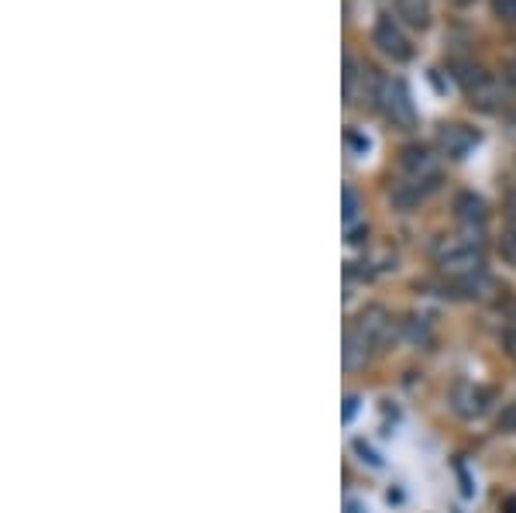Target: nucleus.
Listing matches in <instances>:
<instances>
[{
  "mask_svg": "<svg viewBox=\"0 0 516 513\" xmlns=\"http://www.w3.org/2000/svg\"><path fill=\"white\" fill-rule=\"evenodd\" d=\"M437 183H441V169H437L434 155L424 145H406L400 152V180L393 186V204L410 211L427 193L437 190Z\"/></svg>",
  "mask_w": 516,
  "mask_h": 513,
  "instance_id": "nucleus-1",
  "label": "nucleus"
},
{
  "mask_svg": "<svg viewBox=\"0 0 516 513\" xmlns=\"http://www.w3.org/2000/svg\"><path fill=\"white\" fill-rule=\"evenodd\" d=\"M437 269L448 272L455 279H465V276H479L482 266H486V252H482V242L475 235H448V238H437L434 248Z\"/></svg>",
  "mask_w": 516,
  "mask_h": 513,
  "instance_id": "nucleus-2",
  "label": "nucleus"
},
{
  "mask_svg": "<svg viewBox=\"0 0 516 513\" xmlns=\"http://www.w3.org/2000/svg\"><path fill=\"white\" fill-rule=\"evenodd\" d=\"M375 107L382 111V118H386L393 128L400 131H410L413 124H417V111H413V100L410 93L400 80H382L379 83V93H375Z\"/></svg>",
  "mask_w": 516,
  "mask_h": 513,
  "instance_id": "nucleus-3",
  "label": "nucleus"
},
{
  "mask_svg": "<svg viewBox=\"0 0 516 513\" xmlns=\"http://www.w3.org/2000/svg\"><path fill=\"white\" fill-rule=\"evenodd\" d=\"M372 38H375V45H379L382 56H389L393 62H406V59H413V45H410V38L403 35V28L396 25L393 14H379V21H375Z\"/></svg>",
  "mask_w": 516,
  "mask_h": 513,
  "instance_id": "nucleus-4",
  "label": "nucleus"
},
{
  "mask_svg": "<svg viewBox=\"0 0 516 513\" xmlns=\"http://www.w3.org/2000/svg\"><path fill=\"white\" fill-rule=\"evenodd\" d=\"M351 328L362 334L365 341H372V345H382V341L389 338V331H393V317H389L386 307L372 303V307H365L362 314L355 317V324H351Z\"/></svg>",
  "mask_w": 516,
  "mask_h": 513,
  "instance_id": "nucleus-5",
  "label": "nucleus"
},
{
  "mask_svg": "<svg viewBox=\"0 0 516 513\" xmlns=\"http://www.w3.org/2000/svg\"><path fill=\"white\" fill-rule=\"evenodd\" d=\"M451 403H455L458 417H482L489 410L492 403V393L486 390V386H475V383H461L455 386V393H451Z\"/></svg>",
  "mask_w": 516,
  "mask_h": 513,
  "instance_id": "nucleus-6",
  "label": "nucleus"
},
{
  "mask_svg": "<svg viewBox=\"0 0 516 513\" xmlns=\"http://www.w3.org/2000/svg\"><path fill=\"white\" fill-rule=\"evenodd\" d=\"M475 142H479V131L465 128V124H444V128L437 131V145H441V152L451 155V159H461Z\"/></svg>",
  "mask_w": 516,
  "mask_h": 513,
  "instance_id": "nucleus-7",
  "label": "nucleus"
},
{
  "mask_svg": "<svg viewBox=\"0 0 516 513\" xmlns=\"http://www.w3.org/2000/svg\"><path fill=\"white\" fill-rule=\"evenodd\" d=\"M455 217L465 224V228H482L486 217H489L486 200L475 197V193H458V197H455Z\"/></svg>",
  "mask_w": 516,
  "mask_h": 513,
  "instance_id": "nucleus-8",
  "label": "nucleus"
},
{
  "mask_svg": "<svg viewBox=\"0 0 516 513\" xmlns=\"http://www.w3.org/2000/svg\"><path fill=\"white\" fill-rule=\"evenodd\" d=\"M372 348H375L372 341H365L362 334H358L355 328H351L348 334H344V348H341L344 369H362V365L369 362Z\"/></svg>",
  "mask_w": 516,
  "mask_h": 513,
  "instance_id": "nucleus-9",
  "label": "nucleus"
},
{
  "mask_svg": "<svg viewBox=\"0 0 516 513\" xmlns=\"http://www.w3.org/2000/svg\"><path fill=\"white\" fill-rule=\"evenodd\" d=\"M396 14L417 31L430 28V0H396Z\"/></svg>",
  "mask_w": 516,
  "mask_h": 513,
  "instance_id": "nucleus-10",
  "label": "nucleus"
},
{
  "mask_svg": "<svg viewBox=\"0 0 516 513\" xmlns=\"http://www.w3.org/2000/svg\"><path fill=\"white\" fill-rule=\"evenodd\" d=\"M344 211H341V221H344V228L348 231H355V221H358V211H362V207H358V193L351 190V186H344Z\"/></svg>",
  "mask_w": 516,
  "mask_h": 513,
  "instance_id": "nucleus-11",
  "label": "nucleus"
},
{
  "mask_svg": "<svg viewBox=\"0 0 516 513\" xmlns=\"http://www.w3.org/2000/svg\"><path fill=\"white\" fill-rule=\"evenodd\" d=\"M492 14L503 25H516V0H492Z\"/></svg>",
  "mask_w": 516,
  "mask_h": 513,
  "instance_id": "nucleus-12",
  "label": "nucleus"
},
{
  "mask_svg": "<svg viewBox=\"0 0 516 513\" xmlns=\"http://www.w3.org/2000/svg\"><path fill=\"white\" fill-rule=\"evenodd\" d=\"M499 255H503L510 266H516V228L503 231V238H499Z\"/></svg>",
  "mask_w": 516,
  "mask_h": 513,
  "instance_id": "nucleus-13",
  "label": "nucleus"
},
{
  "mask_svg": "<svg viewBox=\"0 0 516 513\" xmlns=\"http://www.w3.org/2000/svg\"><path fill=\"white\" fill-rule=\"evenodd\" d=\"M355 410H358V396H344V424L351 421V417H355Z\"/></svg>",
  "mask_w": 516,
  "mask_h": 513,
  "instance_id": "nucleus-14",
  "label": "nucleus"
},
{
  "mask_svg": "<svg viewBox=\"0 0 516 513\" xmlns=\"http://www.w3.org/2000/svg\"><path fill=\"white\" fill-rule=\"evenodd\" d=\"M355 452H358V455H365V458H369V465H382V458H379V455H375V452H372V448H365V441H358V445H355Z\"/></svg>",
  "mask_w": 516,
  "mask_h": 513,
  "instance_id": "nucleus-15",
  "label": "nucleus"
},
{
  "mask_svg": "<svg viewBox=\"0 0 516 513\" xmlns=\"http://www.w3.org/2000/svg\"><path fill=\"white\" fill-rule=\"evenodd\" d=\"M503 345H506V352L516 359V331H506V338H503Z\"/></svg>",
  "mask_w": 516,
  "mask_h": 513,
  "instance_id": "nucleus-16",
  "label": "nucleus"
},
{
  "mask_svg": "<svg viewBox=\"0 0 516 513\" xmlns=\"http://www.w3.org/2000/svg\"><path fill=\"white\" fill-rule=\"evenodd\" d=\"M344 513H369V510H365V507H362V503L348 500V503H344Z\"/></svg>",
  "mask_w": 516,
  "mask_h": 513,
  "instance_id": "nucleus-17",
  "label": "nucleus"
},
{
  "mask_svg": "<svg viewBox=\"0 0 516 513\" xmlns=\"http://www.w3.org/2000/svg\"><path fill=\"white\" fill-rule=\"evenodd\" d=\"M506 211L516 217V190H510V197H506Z\"/></svg>",
  "mask_w": 516,
  "mask_h": 513,
  "instance_id": "nucleus-18",
  "label": "nucleus"
},
{
  "mask_svg": "<svg viewBox=\"0 0 516 513\" xmlns=\"http://www.w3.org/2000/svg\"><path fill=\"white\" fill-rule=\"evenodd\" d=\"M506 513H516V493L510 496V500H506V507H503Z\"/></svg>",
  "mask_w": 516,
  "mask_h": 513,
  "instance_id": "nucleus-19",
  "label": "nucleus"
},
{
  "mask_svg": "<svg viewBox=\"0 0 516 513\" xmlns=\"http://www.w3.org/2000/svg\"><path fill=\"white\" fill-rule=\"evenodd\" d=\"M448 4H455V7H468V4H475V0H448Z\"/></svg>",
  "mask_w": 516,
  "mask_h": 513,
  "instance_id": "nucleus-20",
  "label": "nucleus"
}]
</instances>
